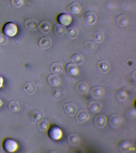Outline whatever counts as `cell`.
<instances>
[{
    "mask_svg": "<svg viewBox=\"0 0 136 153\" xmlns=\"http://www.w3.org/2000/svg\"><path fill=\"white\" fill-rule=\"evenodd\" d=\"M2 147L6 152L13 153L16 152L19 148L17 142L13 139L7 137L2 142Z\"/></svg>",
    "mask_w": 136,
    "mask_h": 153,
    "instance_id": "1",
    "label": "cell"
},
{
    "mask_svg": "<svg viewBox=\"0 0 136 153\" xmlns=\"http://www.w3.org/2000/svg\"><path fill=\"white\" fill-rule=\"evenodd\" d=\"M18 27L16 24L12 22H7L3 26L2 32L7 37H13L16 35Z\"/></svg>",
    "mask_w": 136,
    "mask_h": 153,
    "instance_id": "2",
    "label": "cell"
},
{
    "mask_svg": "<svg viewBox=\"0 0 136 153\" xmlns=\"http://www.w3.org/2000/svg\"><path fill=\"white\" fill-rule=\"evenodd\" d=\"M48 135L49 137L53 140H58L62 136V131L61 129L56 126L52 125L48 129Z\"/></svg>",
    "mask_w": 136,
    "mask_h": 153,
    "instance_id": "3",
    "label": "cell"
},
{
    "mask_svg": "<svg viewBox=\"0 0 136 153\" xmlns=\"http://www.w3.org/2000/svg\"><path fill=\"white\" fill-rule=\"evenodd\" d=\"M121 122V118L117 114H112L107 118V123L110 127L116 128L120 125Z\"/></svg>",
    "mask_w": 136,
    "mask_h": 153,
    "instance_id": "4",
    "label": "cell"
},
{
    "mask_svg": "<svg viewBox=\"0 0 136 153\" xmlns=\"http://www.w3.org/2000/svg\"><path fill=\"white\" fill-rule=\"evenodd\" d=\"M75 114V120L77 123H84L89 118V114L85 110L83 109L79 110Z\"/></svg>",
    "mask_w": 136,
    "mask_h": 153,
    "instance_id": "5",
    "label": "cell"
},
{
    "mask_svg": "<svg viewBox=\"0 0 136 153\" xmlns=\"http://www.w3.org/2000/svg\"><path fill=\"white\" fill-rule=\"evenodd\" d=\"M107 122L106 117L103 115L97 114L93 118L94 125L97 128H102L106 125Z\"/></svg>",
    "mask_w": 136,
    "mask_h": 153,
    "instance_id": "6",
    "label": "cell"
},
{
    "mask_svg": "<svg viewBox=\"0 0 136 153\" xmlns=\"http://www.w3.org/2000/svg\"><path fill=\"white\" fill-rule=\"evenodd\" d=\"M72 19L71 16L66 13H61L59 14L57 18V20L60 25L64 26H68L70 25Z\"/></svg>",
    "mask_w": 136,
    "mask_h": 153,
    "instance_id": "7",
    "label": "cell"
},
{
    "mask_svg": "<svg viewBox=\"0 0 136 153\" xmlns=\"http://www.w3.org/2000/svg\"><path fill=\"white\" fill-rule=\"evenodd\" d=\"M104 93L103 88L100 86H95L91 88L89 90V94L94 99H96L101 97Z\"/></svg>",
    "mask_w": 136,
    "mask_h": 153,
    "instance_id": "8",
    "label": "cell"
},
{
    "mask_svg": "<svg viewBox=\"0 0 136 153\" xmlns=\"http://www.w3.org/2000/svg\"><path fill=\"white\" fill-rule=\"evenodd\" d=\"M64 110L67 114L70 116L74 115L77 112V107L74 104L71 103H67L64 104Z\"/></svg>",
    "mask_w": 136,
    "mask_h": 153,
    "instance_id": "9",
    "label": "cell"
},
{
    "mask_svg": "<svg viewBox=\"0 0 136 153\" xmlns=\"http://www.w3.org/2000/svg\"><path fill=\"white\" fill-rule=\"evenodd\" d=\"M39 23L35 19L29 18L25 22L26 28L29 30L33 31L36 30L39 26Z\"/></svg>",
    "mask_w": 136,
    "mask_h": 153,
    "instance_id": "10",
    "label": "cell"
},
{
    "mask_svg": "<svg viewBox=\"0 0 136 153\" xmlns=\"http://www.w3.org/2000/svg\"><path fill=\"white\" fill-rule=\"evenodd\" d=\"M131 147L129 142L125 140H120L117 144V148L119 151L121 152H126L129 151Z\"/></svg>",
    "mask_w": 136,
    "mask_h": 153,
    "instance_id": "11",
    "label": "cell"
},
{
    "mask_svg": "<svg viewBox=\"0 0 136 153\" xmlns=\"http://www.w3.org/2000/svg\"><path fill=\"white\" fill-rule=\"evenodd\" d=\"M75 89L78 93L84 94L88 91L89 87L86 82L80 81L77 82L75 85Z\"/></svg>",
    "mask_w": 136,
    "mask_h": 153,
    "instance_id": "12",
    "label": "cell"
},
{
    "mask_svg": "<svg viewBox=\"0 0 136 153\" xmlns=\"http://www.w3.org/2000/svg\"><path fill=\"white\" fill-rule=\"evenodd\" d=\"M65 69L66 72L71 76L77 75L79 72L77 66L72 63H68L65 65Z\"/></svg>",
    "mask_w": 136,
    "mask_h": 153,
    "instance_id": "13",
    "label": "cell"
},
{
    "mask_svg": "<svg viewBox=\"0 0 136 153\" xmlns=\"http://www.w3.org/2000/svg\"><path fill=\"white\" fill-rule=\"evenodd\" d=\"M38 28L41 33H46L51 30V25L48 21L43 20L39 23Z\"/></svg>",
    "mask_w": 136,
    "mask_h": 153,
    "instance_id": "14",
    "label": "cell"
},
{
    "mask_svg": "<svg viewBox=\"0 0 136 153\" xmlns=\"http://www.w3.org/2000/svg\"><path fill=\"white\" fill-rule=\"evenodd\" d=\"M85 22L88 25H94L97 20V16L95 13L92 12H88L85 13L84 16Z\"/></svg>",
    "mask_w": 136,
    "mask_h": 153,
    "instance_id": "15",
    "label": "cell"
},
{
    "mask_svg": "<svg viewBox=\"0 0 136 153\" xmlns=\"http://www.w3.org/2000/svg\"><path fill=\"white\" fill-rule=\"evenodd\" d=\"M102 105L99 102L93 100L88 104V108L93 113H97L101 110Z\"/></svg>",
    "mask_w": 136,
    "mask_h": 153,
    "instance_id": "16",
    "label": "cell"
},
{
    "mask_svg": "<svg viewBox=\"0 0 136 153\" xmlns=\"http://www.w3.org/2000/svg\"><path fill=\"white\" fill-rule=\"evenodd\" d=\"M67 9L71 14H77L81 10V6L78 2L74 1L68 6Z\"/></svg>",
    "mask_w": 136,
    "mask_h": 153,
    "instance_id": "17",
    "label": "cell"
},
{
    "mask_svg": "<svg viewBox=\"0 0 136 153\" xmlns=\"http://www.w3.org/2000/svg\"><path fill=\"white\" fill-rule=\"evenodd\" d=\"M98 69L101 73H106L109 70L110 65L108 62L105 60L100 61L97 63Z\"/></svg>",
    "mask_w": 136,
    "mask_h": 153,
    "instance_id": "18",
    "label": "cell"
},
{
    "mask_svg": "<svg viewBox=\"0 0 136 153\" xmlns=\"http://www.w3.org/2000/svg\"><path fill=\"white\" fill-rule=\"evenodd\" d=\"M67 140L70 145L76 146L79 143V137L76 134L70 133L67 136Z\"/></svg>",
    "mask_w": 136,
    "mask_h": 153,
    "instance_id": "19",
    "label": "cell"
},
{
    "mask_svg": "<svg viewBox=\"0 0 136 153\" xmlns=\"http://www.w3.org/2000/svg\"><path fill=\"white\" fill-rule=\"evenodd\" d=\"M36 127L40 131H46L50 127L49 123L46 120L41 119L37 122Z\"/></svg>",
    "mask_w": 136,
    "mask_h": 153,
    "instance_id": "20",
    "label": "cell"
},
{
    "mask_svg": "<svg viewBox=\"0 0 136 153\" xmlns=\"http://www.w3.org/2000/svg\"><path fill=\"white\" fill-rule=\"evenodd\" d=\"M36 90V86L33 82H28L25 85L23 90L25 93L28 94H32L35 92Z\"/></svg>",
    "mask_w": 136,
    "mask_h": 153,
    "instance_id": "21",
    "label": "cell"
},
{
    "mask_svg": "<svg viewBox=\"0 0 136 153\" xmlns=\"http://www.w3.org/2000/svg\"><path fill=\"white\" fill-rule=\"evenodd\" d=\"M52 44L51 38L48 37H43L40 39L39 42V45L40 48L43 49L48 48Z\"/></svg>",
    "mask_w": 136,
    "mask_h": 153,
    "instance_id": "22",
    "label": "cell"
},
{
    "mask_svg": "<svg viewBox=\"0 0 136 153\" xmlns=\"http://www.w3.org/2000/svg\"><path fill=\"white\" fill-rule=\"evenodd\" d=\"M47 81L50 85L52 86H57L59 83V79L56 74H51L48 76Z\"/></svg>",
    "mask_w": 136,
    "mask_h": 153,
    "instance_id": "23",
    "label": "cell"
},
{
    "mask_svg": "<svg viewBox=\"0 0 136 153\" xmlns=\"http://www.w3.org/2000/svg\"><path fill=\"white\" fill-rule=\"evenodd\" d=\"M50 69L51 72L53 74H60L62 71L63 67L60 63L54 62L51 65Z\"/></svg>",
    "mask_w": 136,
    "mask_h": 153,
    "instance_id": "24",
    "label": "cell"
},
{
    "mask_svg": "<svg viewBox=\"0 0 136 153\" xmlns=\"http://www.w3.org/2000/svg\"><path fill=\"white\" fill-rule=\"evenodd\" d=\"M65 32L64 26L59 24H56L54 27V34L58 37H60L64 35Z\"/></svg>",
    "mask_w": 136,
    "mask_h": 153,
    "instance_id": "25",
    "label": "cell"
},
{
    "mask_svg": "<svg viewBox=\"0 0 136 153\" xmlns=\"http://www.w3.org/2000/svg\"><path fill=\"white\" fill-rule=\"evenodd\" d=\"M78 32L77 29L73 26H70L67 29L66 34L67 36L70 39H73L78 35Z\"/></svg>",
    "mask_w": 136,
    "mask_h": 153,
    "instance_id": "26",
    "label": "cell"
},
{
    "mask_svg": "<svg viewBox=\"0 0 136 153\" xmlns=\"http://www.w3.org/2000/svg\"><path fill=\"white\" fill-rule=\"evenodd\" d=\"M84 46L85 48L87 51L89 52H92L96 50L97 47V44L95 41L89 40L84 43Z\"/></svg>",
    "mask_w": 136,
    "mask_h": 153,
    "instance_id": "27",
    "label": "cell"
},
{
    "mask_svg": "<svg viewBox=\"0 0 136 153\" xmlns=\"http://www.w3.org/2000/svg\"><path fill=\"white\" fill-rule=\"evenodd\" d=\"M114 95L116 99L120 101H123L127 97L126 92L121 89L117 90L114 93Z\"/></svg>",
    "mask_w": 136,
    "mask_h": 153,
    "instance_id": "28",
    "label": "cell"
},
{
    "mask_svg": "<svg viewBox=\"0 0 136 153\" xmlns=\"http://www.w3.org/2000/svg\"><path fill=\"white\" fill-rule=\"evenodd\" d=\"M115 23L119 27H123L127 24V18L123 14H120L116 18Z\"/></svg>",
    "mask_w": 136,
    "mask_h": 153,
    "instance_id": "29",
    "label": "cell"
},
{
    "mask_svg": "<svg viewBox=\"0 0 136 153\" xmlns=\"http://www.w3.org/2000/svg\"><path fill=\"white\" fill-rule=\"evenodd\" d=\"M8 108L12 112H17L20 110V105L16 100H12L8 104Z\"/></svg>",
    "mask_w": 136,
    "mask_h": 153,
    "instance_id": "30",
    "label": "cell"
},
{
    "mask_svg": "<svg viewBox=\"0 0 136 153\" xmlns=\"http://www.w3.org/2000/svg\"><path fill=\"white\" fill-rule=\"evenodd\" d=\"M70 60L74 64L79 65L81 64L83 62V58L81 55L76 53L74 54L71 56Z\"/></svg>",
    "mask_w": 136,
    "mask_h": 153,
    "instance_id": "31",
    "label": "cell"
},
{
    "mask_svg": "<svg viewBox=\"0 0 136 153\" xmlns=\"http://www.w3.org/2000/svg\"><path fill=\"white\" fill-rule=\"evenodd\" d=\"M43 117L42 111L40 109H37L33 112L32 115V120L33 122H38Z\"/></svg>",
    "mask_w": 136,
    "mask_h": 153,
    "instance_id": "32",
    "label": "cell"
},
{
    "mask_svg": "<svg viewBox=\"0 0 136 153\" xmlns=\"http://www.w3.org/2000/svg\"><path fill=\"white\" fill-rule=\"evenodd\" d=\"M94 39L96 42L100 43L103 42L104 38L103 33L100 31H97L94 33Z\"/></svg>",
    "mask_w": 136,
    "mask_h": 153,
    "instance_id": "33",
    "label": "cell"
},
{
    "mask_svg": "<svg viewBox=\"0 0 136 153\" xmlns=\"http://www.w3.org/2000/svg\"><path fill=\"white\" fill-rule=\"evenodd\" d=\"M10 2L14 8H18L23 4L24 0H11Z\"/></svg>",
    "mask_w": 136,
    "mask_h": 153,
    "instance_id": "34",
    "label": "cell"
},
{
    "mask_svg": "<svg viewBox=\"0 0 136 153\" xmlns=\"http://www.w3.org/2000/svg\"><path fill=\"white\" fill-rule=\"evenodd\" d=\"M8 41V38L3 33H0V45H4Z\"/></svg>",
    "mask_w": 136,
    "mask_h": 153,
    "instance_id": "35",
    "label": "cell"
},
{
    "mask_svg": "<svg viewBox=\"0 0 136 153\" xmlns=\"http://www.w3.org/2000/svg\"><path fill=\"white\" fill-rule=\"evenodd\" d=\"M135 114L136 111L134 109H130L128 111L126 114V115L129 117H133V116L135 115Z\"/></svg>",
    "mask_w": 136,
    "mask_h": 153,
    "instance_id": "36",
    "label": "cell"
},
{
    "mask_svg": "<svg viewBox=\"0 0 136 153\" xmlns=\"http://www.w3.org/2000/svg\"><path fill=\"white\" fill-rule=\"evenodd\" d=\"M4 83V79L3 76L0 75V88L3 86Z\"/></svg>",
    "mask_w": 136,
    "mask_h": 153,
    "instance_id": "37",
    "label": "cell"
},
{
    "mask_svg": "<svg viewBox=\"0 0 136 153\" xmlns=\"http://www.w3.org/2000/svg\"><path fill=\"white\" fill-rule=\"evenodd\" d=\"M3 102L2 99L0 98V107H1L3 105Z\"/></svg>",
    "mask_w": 136,
    "mask_h": 153,
    "instance_id": "38",
    "label": "cell"
}]
</instances>
